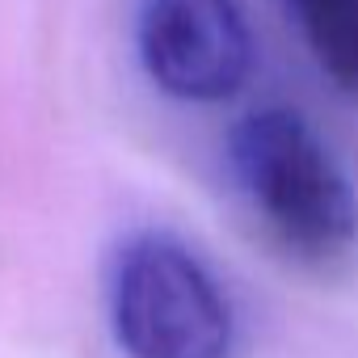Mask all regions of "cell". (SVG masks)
Instances as JSON below:
<instances>
[{"instance_id":"6da1fadb","label":"cell","mask_w":358,"mask_h":358,"mask_svg":"<svg viewBox=\"0 0 358 358\" xmlns=\"http://www.w3.org/2000/svg\"><path fill=\"white\" fill-rule=\"evenodd\" d=\"M236 182L266 228L303 262L345 257L358 241V199L320 135L291 110H257L232 127Z\"/></svg>"},{"instance_id":"7a4b0ae2","label":"cell","mask_w":358,"mask_h":358,"mask_svg":"<svg viewBox=\"0 0 358 358\" xmlns=\"http://www.w3.org/2000/svg\"><path fill=\"white\" fill-rule=\"evenodd\" d=\"M114 337L131 358H228L232 308L207 266L173 236L139 232L114 257Z\"/></svg>"},{"instance_id":"3957f363","label":"cell","mask_w":358,"mask_h":358,"mask_svg":"<svg viewBox=\"0 0 358 358\" xmlns=\"http://www.w3.org/2000/svg\"><path fill=\"white\" fill-rule=\"evenodd\" d=\"M139 59L182 101H224L253 68V34L241 0H143Z\"/></svg>"},{"instance_id":"277c9868","label":"cell","mask_w":358,"mask_h":358,"mask_svg":"<svg viewBox=\"0 0 358 358\" xmlns=\"http://www.w3.org/2000/svg\"><path fill=\"white\" fill-rule=\"evenodd\" d=\"M295 9L316 64L329 80L358 97V0H287Z\"/></svg>"}]
</instances>
